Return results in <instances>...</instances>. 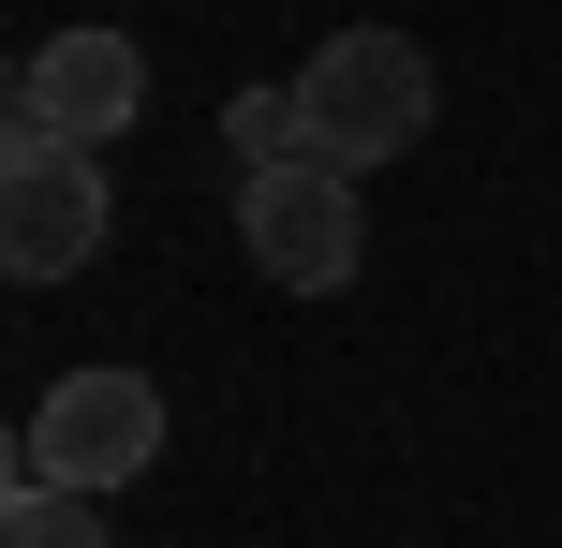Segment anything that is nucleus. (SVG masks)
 <instances>
[{"label": "nucleus", "instance_id": "obj_4", "mask_svg": "<svg viewBox=\"0 0 562 548\" xmlns=\"http://www.w3.org/2000/svg\"><path fill=\"white\" fill-rule=\"evenodd\" d=\"M104 148H59V134H15L0 148V267L15 282H75L104 253Z\"/></svg>", "mask_w": 562, "mask_h": 548}, {"label": "nucleus", "instance_id": "obj_1", "mask_svg": "<svg viewBox=\"0 0 562 548\" xmlns=\"http://www.w3.org/2000/svg\"><path fill=\"white\" fill-rule=\"evenodd\" d=\"M296 134H311V164H340V178L400 164V148L429 134V45L415 30H326V45L296 59Z\"/></svg>", "mask_w": 562, "mask_h": 548}, {"label": "nucleus", "instance_id": "obj_5", "mask_svg": "<svg viewBox=\"0 0 562 548\" xmlns=\"http://www.w3.org/2000/svg\"><path fill=\"white\" fill-rule=\"evenodd\" d=\"M134 104H148L134 30H59V45H30V59H15V134L104 148V134H134ZM15 134H0V148H15Z\"/></svg>", "mask_w": 562, "mask_h": 548}, {"label": "nucleus", "instance_id": "obj_7", "mask_svg": "<svg viewBox=\"0 0 562 548\" xmlns=\"http://www.w3.org/2000/svg\"><path fill=\"white\" fill-rule=\"evenodd\" d=\"M223 134L252 148V164H296V148H311V134H296V89H237V119H223Z\"/></svg>", "mask_w": 562, "mask_h": 548}, {"label": "nucleus", "instance_id": "obj_6", "mask_svg": "<svg viewBox=\"0 0 562 548\" xmlns=\"http://www.w3.org/2000/svg\"><path fill=\"white\" fill-rule=\"evenodd\" d=\"M0 548H104V490H59V474H15V504H0Z\"/></svg>", "mask_w": 562, "mask_h": 548}, {"label": "nucleus", "instance_id": "obj_2", "mask_svg": "<svg viewBox=\"0 0 562 548\" xmlns=\"http://www.w3.org/2000/svg\"><path fill=\"white\" fill-rule=\"evenodd\" d=\"M237 237H252V267H267L281 297H340L356 253H370V208H356L340 164L296 148V164H252V178H237Z\"/></svg>", "mask_w": 562, "mask_h": 548}, {"label": "nucleus", "instance_id": "obj_3", "mask_svg": "<svg viewBox=\"0 0 562 548\" xmlns=\"http://www.w3.org/2000/svg\"><path fill=\"white\" fill-rule=\"evenodd\" d=\"M148 460H164V385L148 371H59L15 445V474H59V490H134Z\"/></svg>", "mask_w": 562, "mask_h": 548}]
</instances>
